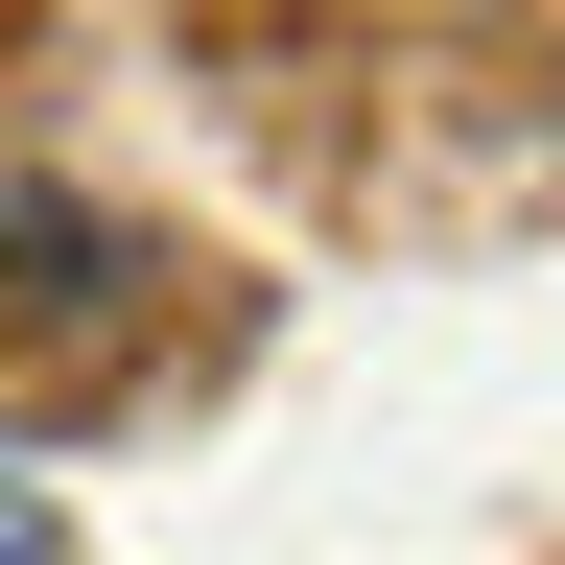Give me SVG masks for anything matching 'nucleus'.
Listing matches in <instances>:
<instances>
[{
  "mask_svg": "<svg viewBox=\"0 0 565 565\" xmlns=\"http://www.w3.org/2000/svg\"><path fill=\"white\" fill-rule=\"evenodd\" d=\"M0 565H47V494H0Z\"/></svg>",
  "mask_w": 565,
  "mask_h": 565,
  "instance_id": "f257e3e1",
  "label": "nucleus"
}]
</instances>
